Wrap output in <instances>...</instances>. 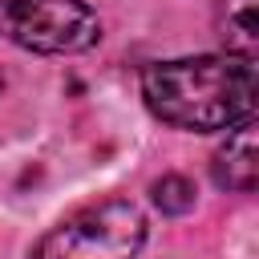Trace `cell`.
<instances>
[{
	"instance_id": "6da1fadb",
	"label": "cell",
	"mask_w": 259,
	"mask_h": 259,
	"mask_svg": "<svg viewBox=\"0 0 259 259\" xmlns=\"http://www.w3.org/2000/svg\"><path fill=\"white\" fill-rule=\"evenodd\" d=\"M255 61L239 53H198L142 69L146 109L186 134H219L255 117Z\"/></svg>"
},
{
	"instance_id": "7a4b0ae2",
	"label": "cell",
	"mask_w": 259,
	"mask_h": 259,
	"mask_svg": "<svg viewBox=\"0 0 259 259\" xmlns=\"http://www.w3.org/2000/svg\"><path fill=\"white\" fill-rule=\"evenodd\" d=\"M146 231L150 223L138 202L109 198L53 227L32 247V259H138Z\"/></svg>"
},
{
	"instance_id": "3957f363",
	"label": "cell",
	"mask_w": 259,
	"mask_h": 259,
	"mask_svg": "<svg viewBox=\"0 0 259 259\" xmlns=\"http://www.w3.org/2000/svg\"><path fill=\"white\" fill-rule=\"evenodd\" d=\"M0 36L24 53L73 57L101 40V16L85 0H0Z\"/></svg>"
},
{
	"instance_id": "277c9868",
	"label": "cell",
	"mask_w": 259,
	"mask_h": 259,
	"mask_svg": "<svg viewBox=\"0 0 259 259\" xmlns=\"http://www.w3.org/2000/svg\"><path fill=\"white\" fill-rule=\"evenodd\" d=\"M255 117L251 121H239L235 130H227L223 146L210 154V178L219 190L227 194H251L255 182H259V150H255Z\"/></svg>"
},
{
	"instance_id": "5b68a950",
	"label": "cell",
	"mask_w": 259,
	"mask_h": 259,
	"mask_svg": "<svg viewBox=\"0 0 259 259\" xmlns=\"http://www.w3.org/2000/svg\"><path fill=\"white\" fill-rule=\"evenodd\" d=\"M255 4L259 0H214V28L223 40V53H239V57L255 61V53H259Z\"/></svg>"
},
{
	"instance_id": "8992f818",
	"label": "cell",
	"mask_w": 259,
	"mask_h": 259,
	"mask_svg": "<svg viewBox=\"0 0 259 259\" xmlns=\"http://www.w3.org/2000/svg\"><path fill=\"white\" fill-rule=\"evenodd\" d=\"M150 194H154V206L162 214H190L194 202H198V190H194V182L186 174H162L150 186Z\"/></svg>"
}]
</instances>
